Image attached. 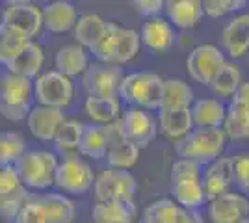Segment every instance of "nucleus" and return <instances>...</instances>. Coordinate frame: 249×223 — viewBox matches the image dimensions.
<instances>
[{"label": "nucleus", "mask_w": 249, "mask_h": 223, "mask_svg": "<svg viewBox=\"0 0 249 223\" xmlns=\"http://www.w3.org/2000/svg\"><path fill=\"white\" fill-rule=\"evenodd\" d=\"M108 151V139L104 134L103 125H84V132L80 143H78V153L88 158H104Z\"/></svg>", "instance_id": "32"}, {"label": "nucleus", "mask_w": 249, "mask_h": 223, "mask_svg": "<svg viewBox=\"0 0 249 223\" xmlns=\"http://www.w3.org/2000/svg\"><path fill=\"white\" fill-rule=\"evenodd\" d=\"M140 41L153 52H166L177 43L175 28L164 17L147 19L140 32Z\"/></svg>", "instance_id": "18"}, {"label": "nucleus", "mask_w": 249, "mask_h": 223, "mask_svg": "<svg viewBox=\"0 0 249 223\" xmlns=\"http://www.w3.org/2000/svg\"><path fill=\"white\" fill-rule=\"evenodd\" d=\"M232 182H234L232 181V158H227V156H219L214 162H210L201 175V186H203L207 201H212L219 195L227 193L229 186Z\"/></svg>", "instance_id": "13"}, {"label": "nucleus", "mask_w": 249, "mask_h": 223, "mask_svg": "<svg viewBox=\"0 0 249 223\" xmlns=\"http://www.w3.org/2000/svg\"><path fill=\"white\" fill-rule=\"evenodd\" d=\"M84 112L93 121V125H110L121 117L119 97H86Z\"/></svg>", "instance_id": "24"}, {"label": "nucleus", "mask_w": 249, "mask_h": 223, "mask_svg": "<svg viewBox=\"0 0 249 223\" xmlns=\"http://www.w3.org/2000/svg\"><path fill=\"white\" fill-rule=\"evenodd\" d=\"M221 51L231 58H242L249 52V13H238L221 30Z\"/></svg>", "instance_id": "14"}, {"label": "nucleus", "mask_w": 249, "mask_h": 223, "mask_svg": "<svg viewBox=\"0 0 249 223\" xmlns=\"http://www.w3.org/2000/svg\"><path fill=\"white\" fill-rule=\"evenodd\" d=\"M106 24H108V21H104L103 17L97 15V13L80 15L73 28L76 45H80L86 51H91L106 32Z\"/></svg>", "instance_id": "26"}, {"label": "nucleus", "mask_w": 249, "mask_h": 223, "mask_svg": "<svg viewBox=\"0 0 249 223\" xmlns=\"http://www.w3.org/2000/svg\"><path fill=\"white\" fill-rule=\"evenodd\" d=\"M158 128L166 138L178 141L192 132V114L190 108H167L158 110Z\"/></svg>", "instance_id": "21"}, {"label": "nucleus", "mask_w": 249, "mask_h": 223, "mask_svg": "<svg viewBox=\"0 0 249 223\" xmlns=\"http://www.w3.org/2000/svg\"><path fill=\"white\" fill-rule=\"evenodd\" d=\"M242 223H249V218H248V220H244V222H242Z\"/></svg>", "instance_id": "49"}, {"label": "nucleus", "mask_w": 249, "mask_h": 223, "mask_svg": "<svg viewBox=\"0 0 249 223\" xmlns=\"http://www.w3.org/2000/svg\"><path fill=\"white\" fill-rule=\"evenodd\" d=\"M106 160H108L110 170L128 171L130 168H134L138 160H140V147H136L134 143L128 141V139H123V141L108 147Z\"/></svg>", "instance_id": "35"}, {"label": "nucleus", "mask_w": 249, "mask_h": 223, "mask_svg": "<svg viewBox=\"0 0 249 223\" xmlns=\"http://www.w3.org/2000/svg\"><path fill=\"white\" fill-rule=\"evenodd\" d=\"M4 166H13L26 153V141L19 132H0Z\"/></svg>", "instance_id": "38"}, {"label": "nucleus", "mask_w": 249, "mask_h": 223, "mask_svg": "<svg viewBox=\"0 0 249 223\" xmlns=\"http://www.w3.org/2000/svg\"><path fill=\"white\" fill-rule=\"evenodd\" d=\"M19 188H22V184L15 171V166H0V195L13 193Z\"/></svg>", "instance_id": "43"}, {"label": "nucleus", "mask_w": 249, "mask_h": 223, "mask_svg": "<svg viewBox=\"0 0 249 223\" xmlns=\"http://www.w3.org/2000/svg\"><path fill=\"white\" fill-rule=\"evenodd\" d=\"M95 197L99 203L110 201H134L138 191V181L132 173L121 170H104L95 175Z\"/></svg>", "instance_id": "7"}, {"label": "nucleus", "mask_w": 249, "mask_h": 223, "mask_svg": "<svg viewBox=\"0 0 249 223\" xmlns=\"http://www.w3.org/2000/svg\"><path fill=\"white\" fill-rule=\"evenodd\" d=\"M180 206L173 199L160 197L143 210L142 223H177Z\"/></svg>", "instance_id": "36"}, {"label": "nucleus", "mask_w": 249, "mask_h": 223, "mask_svg": "<svg viewBox=\"0 0 249 223\" xmlns=\"http://www.w3.org/2000/svg\"><path fill=\"white\" fill-rule=\"evenodd\" d=\"M0 22L19 30L28 39L34 41V37L41 32L43 28L41 8L34 2L13 0V2H8L4 6V11L0 13Z\"/></svg>", "instance_id": "8"}, {"label": "nucleus", "mask_w": 249, "mask_h": 223, "mask_svg": "<svg viewBox=\"0 0 249 223\" xmlns=\"http://www.w3.org/2000/svg\"><path fill=\"white\" fill-rule=\"evenodd\" d=\"M34 80L19 74L6 73L0 76V104L4 106H32Z\"/></svg>", "instance_id": "19"}, {"label": "nucleus", "mask_w": 249, "mask_h": 223, "mask_svg": "<svg viewBox=\"0 0 249 223\" xmlns=\"http://www.w3.org/2000/svg\"><path fill=\"white\" fill-rule=\"evenodd\" d=\"M84 132V123L76 121V119H65L62 123V127L58 128L56 136L52 139L56 151L63 154L65 158H73L78 153V143L82 138Z\"/></svg>", "instance_id": "29"}, {"label": "nucleus", "mask_w": 249, "mask_h": 223, "mask_svg": "<svg viewBox=\"0 0 249 223\" xmlns=\"http://www.w3.org/2000/svg\"><path fill=\"white\" fill-rule=\"evenodd\" d=\"M15 223H47L45 210H43V205L39 201V195L30 193V197L26 199V203L22 205V208L17 214Z\"/></svg>", "instance_id": "40"}, {"label": "nucleus", "mask_w": 249, "mask_h": 223, "mask_svg": "<svg viewBox=\"0 0 249 223\" xmlns=\"http://www.w3.org/2000/svg\"><path fill=\"white\" fill-rule=\"evenodd\" d=\"M164 93V78L153 71H136L124 74L119 93L124 103L142 110H158Z\"/></svg>", "instance_id": "3"}, {"label": "nucleus", "mask_w": 249, "mask_h": 223, "mask_svg": "<svg viewBox=\"0 0 249 223\" xmlns=\"http://www.w3.org/2000/svg\"><path fill=\"white\" fill-rule=\"evenodd\" d=\"M54 67H56L54 71H58L71 80L74 76H82L86 69L89 67L88 51L80 45H65L62 49H58V52L54 56Z\"/></svg>", "instance_id": "22"}, {"label": "nucleus", "mask_w": 249, "mask_h": 223, "mask_svg": "<svg viewBox=\"0 0 249 223\" xmlns=\"http://www.w3.org/2000/svg\"><path fill=\"white\" fill-rule=\"evenodd\" d=\"M104 134H106V139H108V147L114 145V143H119L123 141L124 132H123V125H121V119H117L110 125H104Z\"/></svg>", "instance_id": "45"}, {"label": "nucleus", "mask_w": 249, "mask_h": 223, "mask_svg": "<svg viewBox=\"0 0 249 223\" xmlns=\"http://www.w3.org/2000/svg\"><path fill=\"white\" fill-rule=\"evenodd\" d=\"M227 145V136L221 128H192L182 139L175 143V151L180 158L196 162L199 166H208L221 156Z\"/></svg>", "instance_id": "2"}, {"label": "nucleus", "mask_w": 249, "mask_h": 223, "mask_svg": "<svg viewBox=\"0 0 249 223\" xmlns=\"http://www.w3.org/2000/svg\"><path fill=\"white\" fill-rule=\"evenodd\" d=\"M208 218L212 223H242L249 218V199L242 193L227 191L210 201Z\"/></svg>", "instance_id": "12"}, {"label": "nucleus", "mask_w": 249, "mask_h": 223, "mask_svg": "<svg viewBox=\"0 0 249 223\" xmlns=\"http://www.w3.org/2000/svg\"><path fill=\"white\" fill-rule=\"evenodd\" d=\"M173 201L184 208V210H197L201 208L207 197L201 186V179H190V181H180L173 184Z\"/></svg>", "instance_id": "31"}, {"label": "nucleus", "mask_w": 249, "mask_h": 223, "mask_svg": "<svg viewBox=\"0 0 249 223\" xmlns=\"http://www.w3.org/2000/svg\"><path fill=\"white\" fill-rule=\"evenodd\" d=\"M13 166L21 179V184L28 191H41L54 186L58 158L51 151H41V149L26 151Z\"/></svg>", "instance_id": "4"}, {"label": "nucleus", "mask_w": 249, "mask_h": 223, "mask_svg": "<svg viewBox=\"0 0 249 223\" xmlns=\"http://www.w3.org/2000/svg\"><path fill=\"white\" fill-rule=\"evenodd\" d=\"M34 97L39 106L63 110L73 101L74 84L58 71H47L34 80Z\"/></svg>", "instance_id": "5"}, {"label": "nucleus", "mask_w": 249, "mask_h": 223, "mask_svg": "<svg viewBox=\"0 0 249 223\" xmlns=\"http://www.w3.org/2000/svg\"><path fill=\"white\" fill-rule=\"evenodd\" d=\"M30 197V191L24 186L19 188L13 193L8 195H0V220L4 223H15V218L19 210L22 208V205L26 203V199Z\"/></svg>", "instance_id": "37"}, {"label": "nucleus", "mask_w": 249, "mask_h": 223, "mask_svg": "<svg viewBox=\"0 0 249 223\" xmlns=\"http://www.w3.org/2000/svg\"><path fill=\"white\" fill-rule=\"evenodd\" d=\"M242 8H246L244 0H203V13L212 19L225 17L232 11H240Z\"/></svg>", "instance_id": "39"}, {"label": "nucleus", "mask_w": 249, "mask_h": 223, "mask_svg": "<svg viewBox=\"0 0 249 223\" xmlns=\"http://www.w3.org/2000/svg\"><path fill=\"white\" fill-rule=\"evenodd\" d=\"M177 223H205V220L201 218V214L197 210H184V208H180Z\"/></svg>", "instance_id": "46"}, {"label": "nucleus", "mask_w": 249, "mask_h": 223, "mask_svg": "<svg viewBox=\"0 0 249 223\" xmlns=\"http://www.w3.org/2000/svg\"><path fill=\"white\" fill-rule=\"evenodd\" d=\"M123 76L121 67L97 62L89 64L82 74V86L88 97H117Z\"/></svg>", "instance_id": "9"}, {"label": "nucleus", "mask_w": 249, "mask_h": 223, "mask_svg": "<svg viewBox=\"0 0 249 223\" xmlns=\"http://www.w3.org/2000/svg\"><path fill=\"white\" fill-rule=\"evenodd\" d=\"M134 201H110L95 203L91 208L93 223H132L136 220Z\"/></svg>", "instance_id": "25"}, {"label": "nucleus", "mask_w": 249, "mask_h": 223, "mask_svg": "<svg viewBox=\"0 0 249 223\" xmlns=\"http://www.w3.org/2000/svg\"><path fill=\"white\" fill-rule=\"evenodd\" d=\"M194 128H221L227 114V106L219 99H197L190 106Z\"/></svg>", "instance_id": "20"}, {"label": "nucleus", "mask_w": 249, "mask_h": 223, "mask_svg": "<svg viewBox=\"0 0 249 223\" xmlns=\"http://www.w3.org/2000/svg\"><path fill=\"white\" fill-rule=\"evenodd\" d=\"M65 121L63 110L49 106H32L30 114L26 117V127L32 132V136L39 141H52L58 128Z\"/></svg>", "instance_id": "15"}, {"label": "nucleus", "mask_w": 249, "mask_h": 223, "mask_svg": "<svg viewBox=\"0 0 249 223\" xmlns=\"http://www.w3.org/2000/svg\"><path fill=\"white\" fill-rule=\"evenodd\" d=\"M132 6H134L136 11L140 15L149 17V19H155V17H158L164 11L166 2H162V0H134Z\"/></svg>", "instance_id": "44"}, {"label": "nucleus", "mask_w": 249, "mask_h": 223, "mask_svg": "<svg viewBox=\"0 0 249 223\" xmlns=\"http://www.w3.org/2000/svg\"><path fill=\"white\" fill-rule=\"evenodd\" d=\"M43 28L51 34L71 32L78 21V11L73 2L67 0H54L41 8Z\"/></svg>", "instance_id": "16"}, {"label": "nucleus", "mask_w": 249, "mask_h": 223, "mask_svg": "<svg viewBox=\"0 0 249 223\" xmlns=\"http://www.w3.org/2000/svg\"><path fill=\"white\" fill-rule=\"evenodd\" d=\"M232 181L249 191V153H240L232 158Z\"/></svg>", "instance_id": "42"}, {"label": "nucleus", "mask_w": 249, "mask_h": 223, "mask_svg": "<svg viewBox=\"0 0 249 223\" xmlns=\"http://www.w3.org/2000/svg\"><path fill=\"white\" fill-rule=\"evenodd\" d=\"M201 175H203V170L199 164L186 158H178L171 168V184L190 181V179H201Z\"/></svg>", "instance_id": "41"}, {"label": "nucleus", "mask_w": 249, "mask_h": 223, "mask_svg": "<svg viewBox=\"0 0 249 223\" xmlns=\"http://www.w3.org/2000/svg\"><path fill=\"white\" fill-rule=\"evenodd\" d=\"M119 119H121V125H123L124 138L132 141L136 147H147L156 138L158 125L153 119V116L145 110L130 106Z\"/></svg>", "instance_id": "11"}, {"label": "nucleus", "mask_w": 249, "mask_h": 223, "mask_svg": "<svg viewBox=\"0 0 249 223\" xmlns=\"http://www.w3.org/2000/svg\"><path fill=\"white\" fill-rule=\"evenodd\" d=\"M164 10L167 13V22L178 30H194L203 21V0H169Z\"/></svg>", "instance_id": "17"}, {"label": "nucleus", "mask_w": 249, "mask_h": 223, "mask_svg": "<svg viewBox=\"0 0 249 223\" xmlns=\"http://www.w3.org/2000/svg\"><path fill=\"white\" fill-rule=\"evenodd\" d=\"M95 173L88 162H84L78 156L63 158L58 162V168L54 173V186L63 195H84L86 191L93 188Z\"/></svg>", "instance_id": "6"}, {"label": "nucleus", "mask_w": 249, "mask_h": 223, "mask_svg": "<svg viewBox=\"0 0 249 223\" xmlns=\"http://www.w3.org/2000/svg\"><path fill=\"white\" fill-rule=\"evenodd\" d=\"M232 101L249 106V82H242V84H240V87L236 89V93L232 95Z\"/></svg>", "instance_id": "47"}, {"label": "nucleus", "mask_w": 249, "mask_h": 223, "mask_svg": "<svg viewBox=\"0 0 249 223\" xmlns=\"http://www.w3.org/2000/svg\"><path fill=\"white\" fill-rule=\"evenodd\" d=\"M30 41L22 32L0 22V65L8 67Z\"/></svg>", "instance_id": "33"}, {"label": "nucleus", "mask_w": 249, "mask_h": 223, "mask_svg": "<svg viewBox=\"0 0 249 223\" xmlns=\"http://www.w3.org/2000/svg\"><path fill=\"white\" fill-rule=\"evenodd\" d=\"M227 62L225 54L219 47L214 45H197L188 54L186 67L188 74L203 86H210L212 78L216 76L221 65Z\"/></svg>", "instance_id": "10"}, {"label": "nucleus", "mask_w": 249, "mask_h": 223, "mask_svg": "<svg viewBox=\"0 0 249 223\" xmlns=\"http://www.w3.org/2000/svg\"><path fill=\"white\" fill-rule=\"evenodd\" d=\"M221 130L227 139H249V106L231 101Z\"/></svg>", "instance_id": "30"}, {"label": "nucleus", "mask_w": 249, "mask_h": 223, "mask_svg": "<svg viewBox=\"0 0 249 223\" xmlns=\"http://www.w3.org/2000/svg\"><path fill=\"white\" fill-rule=\"evenodd\" d=\"M196 101L192 86L182 78H164V93L158 110L167 108H190Z\"/></svg>", "instance_id": "27"}, {"label": "nucleus", "mask_w": 249, "mask_h": 223, "mask_svg": "<svg viewBox=\"0 0 249 223\" xmlns=\"http://www.w3.org/2000/svg\"><path fill=\"white\" fill-rule=\"evenodd\" d=\"M0 166H4V156H2V141H0Z\"/></svg>", "instance_id": "48"}, {"label": "nucleus", "mask_w": 249, "mask_h": 223, "mask_svg": "<svg viewBox=\"0 0 249 223\" xmlns=\"http://www.w3.org/2000/svg\"><path fill=\"white\" fill-rule=\"evenodd\" d=\"M242 84V71L234 62H225L210 82V89L218 97H232Z\"/></svg>", "instance_id": "34"}, {"label": "nucleus", "mask_w": 249, "mask_h": 223, "mask_svg": "<svg viewBox=\"0 0 249 223\" xmlns=\"http://www.w3.org/2000/svg\"><path fill=\"white\" fill-rule=\"evenodd\" d=\"M45 62V51L39 43L30 41L24 49H22L19 56L8 65V73L19 74L22 78L34 80L39 76V71Z\"/></svg>", "instance_id": "23"}, {"label": "nucleus", "mask_w": 249, "mask_h": 223, "mask_svg": "<svg viewBox=\"0 0 249 223\" xmlns=\"http://www.w3.org/2000/svg\"><path fill=\"white\" fill-rule=\"evenodd\" d=\"M39 201L45 210L47 223H73L74 203L63 193H45L39 195Z\"/></svg>", "instance_id": "28"}, {"label": "nucleus", "mask_w": 249, "mask_h": 223, "mask_svg": "<svg viewBox=\"0 0 249 223\" xmlns=\"http://www.w3.org/2000/svg\"><path fill=\"white\" fill-rule=\"evenodd\" d=\"M142 49L140 34L132 28L119 26L117 22H108L101 41L89 52H93L97 62L108 65H123L132 62Z\"/></svg>", "instance_id": "1"}]
</instances>
